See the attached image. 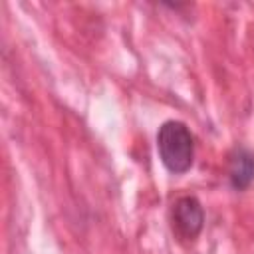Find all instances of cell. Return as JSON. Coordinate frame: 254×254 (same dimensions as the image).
Here are the masks:
<instances>
[{
  "label": "cell",
  "mask_w": 254,
  "mask_h": 254,
  "mask_svg": "<svg viewBox=\"0 0 254 254\" xmlns=\"http://www.w3.org/2000/svg\"><path fill=\"white\" fill-rule=\"evenodd\" d=\"M173 230L183 240H194L204 224V210L202 204L194 196H181L173 204Z\"/></svg>",
  "instance_id": "obj_2"
},
{
  "label": "cell",
  "mask_w": 254,
  "mask_h": 254,
  "mask_svg": "<svg viewBox=\"0 0 254 254\" xmlns=\"http://www.w3.org/2000/svg\"><path fill=\"white\" fill-rule=\"evenodd\" d=\"M228 177H230V185L238 190L246 189L252 183V179H254V155L248 149H236L232 153Z\"/></svg>",
  "instance_id": "obj_3"
},
{
  "label": "cell",
  "mask_w": 254,
  "mask_h": 254,
  "mask_svg": "<svg viewBox=\"0 0 254 254\" xmlns=\"http://www.w3.org/2000/svg\"><path fill=\"white\" fill-rule=\"evenodd\" d=\"M157 149L171 173H185L194 161V143L189 127L181 121H165L157 133Z\"/></svg>",
  "instance_id": "obj_1"
}]
</instances>
